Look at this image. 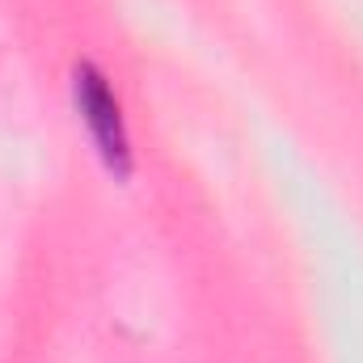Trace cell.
Listing matches in <instances>:
<instances>
[{"label":"cell","instance_id":"cell-1","mask_svg":"<svg viewBox=\"0 0 363 363\" xmlns=\"http://www.w3.org/2000/svg\"><path fill=\"white\" fill-rule=\"evenodd\" d=\"M72 101H77V114H81V123L89 131L93 152L101 157L106 174L127 182L135 174V148H131V135H127L123 101L110 85V77L89 60H81L72 68Z\"/></svg>","mask_w":363,"mask_h":363}]
</instances>
